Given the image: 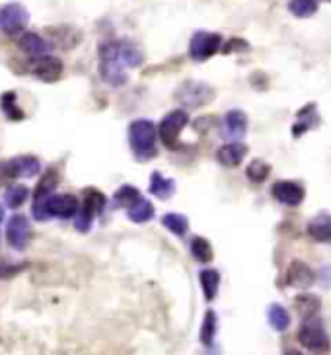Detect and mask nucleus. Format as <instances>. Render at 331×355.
I'll return each mask as SVG.
<instances>
[{
  "label": "nucleus",
  "instance_id": "26",
  "mask_svg": "<svg viewBox=\"0 0 331 355\" xmlns=\"http://www.w3.org/2000/svg\"><path fill=\"white\" fill-rule=\"evenodd\" d=\"M217 314H215V311H207V313H205V318H203V326H201V342H203V345H207V347L213 345L215 336H217Z\"/></svg>",
  "mask_w": 331,
  "mask_h": 355
},
{
  "label": "nucleus",
  "instance_id": "24",
  "mask_svg": "<svg viewBox=\"0 0 331 355\" xmlns=\"http://www.w3.org/2000/svg\"><path fill=\"white\" fill-rule=\"evenodd\" d=\"M174 189H176L174 180L166 178L164 174H160V172H154V174H152V178H150V191H152V196H156V198L160 199H168L174 193Z\"/></svg>",
  "mask_w": 331,
  "mask_h": 355
},
{
  "label": "nucleus",
  "instance_id": "27",
  "mask_svg": "<svg viewBox=\"0 0 331 355\" xmlns=\"http://www.w3.org/2000/svg\"><path fill=\"white\" fill-rule=\"evenodd\" d=\"M191 254H193V258L197 261H201V263H208V261L213 260V246H211V242L207 239H203V236H195L193 241H191Z\"/></svg>",
  "mask_w": 331,
  "mask_h": 355
},
{
  "label": "nucleus",
  "instance_id": "34",
  "mask_svg": "<svg viewBox=\"0 0 331 355\" xmlns=\"http://www.w3.org/2000/svg\"><path fill=\"white\" fill-rule=\"evenodd\" d=\"M285 355H304V354H301V352H296V349H289V352H287V354Z\"/></svg>",
  "mask_w": 331,
  "mask_h": 355
},
{
  "label": "nucleus",
  "instance_id": "29",
  "mask_svg": "<svg viewBox=\"0 0 331 355\" xmlns=\"http://www.w3.org/2000/svg\"><path fill=\"white\" fill-rule=\"evenodd\" d=\"M289 10L296 18H310L318 12V2L316 0H289Z\"/></svg>",
  "mask_w": 331,
  "mask_h": 355
},
{
  "label": "nucleus",
  "instance_id": "10",
  "mask_svg": "<svg viewBox=\"0 0 331 355\" xmlns=\"http://www.w3.org/2000/svg\"><path fill=\"white\" fill-rule=\"evenodd\" d=\"M6 242L12 250H26L31 242V225L24 215H14L6 225Z\"/></svg>",
  "mask_w": 331,
  "mask_h": 355
},
{
  "label": "nucleus",
  "instance_id": "17",
  "mask_svg": "<svg viewBox=\"0 0 331 355\" xmlns=\"http://www.w3.org/2000/svg\"><path fill=\"white\" fill-rule=\"evenodd\" d=\"M248 155V146L240 141H232V143H226L222 145L217 150V160L226 168H234L242 164V160Z\"/></svg>",
  "mask_w": 331,
  "mask_h": 355
},
{
  "label": "nucleus",
  "instance_id": "22",
  "mask_svg": "<svg viewBox=\"0 0 331 355\" xmlns=\"http://www.w3.org/2000/svg\"><path fill=\"white\" fill-rule=\"evenodd\" d=\"M294 309L298 311L301 316L310 318V316H316V314H318V311L321 309V301L316 295H312V293H302V295H298V297L294 299Z\"/></svg>",
  "mask_w": 331,
  "mask_h": 355
},
{
  "label": "nucleus",
  "instance_id": "19",
  "mask_svg": "<svg viewBox=\"0 0 331 355\" xmlns=\"http://www.w3.org/2000/svg\"><path fill=\"white\" fill-rule=\"evenodd\" d=\"M20 49L28 53L31 57H39V55H47L51 51V43L43 40L39 33H24L20 37Z\"/></svg>",
  "mask_w": 331,
  "mask_h": 355
},
{
  "label": "nucleus",
  "instance_id": "4",
  "mask_svg": "<svg viewBox=\"0 0 331 355\" xmlns=\"http://www.w3.org/2000/svg\"><path fill=\"white\" fill-rule=\"evenodd\" d=\"M189 123V114L186 110H174L166 115L164 119L158 125V137L162 141V145L170 150L179 148V135Z\"/></svg>",
  "mask_w": 331,
  "mask_h": 355
},
{
  "label": "nucleus",
  "instance_id": "12",
  "mask_svg": "<svg viewBox=\"0 0 331 355\" xmlns=\"http://www.w3.org/2000/svg\"><path fill=\"white\" fill-rule=\"evenodd\" d=\"M57 174L55 172H47L45 176L39 180L37 188L33 189V207H31V213H33V219L35 220H47L45 219V211H43V205L45 201L51 198L53 191L57 188Z\"/></svg>",
  "mask_w": 331,
  "mask_h": 355
},
{
  "label": "nucleus",
  "instance_id": "3",
  "mask_svg": "<svg viewBox=\"0 0 331 355\" xmlns=\"http://www.w3.org/2000/svg\"><path fill=\"white\" fill-rule=\"evenodd\" d=\"M298 342L314 354H325L330 349L331 342L323 320L318 316L306 318L298 328Z\"/></svg>",
  "mask_w": 331,
  "mask_h": 355
},
{
  "label": "nucleus",
  "instance_id": "13",
  "mask_svg": "<svg viewBox=\"0 0 331 355\" xmlns=\"http://www.w3.org/2000/svg\"><path fill=\"white\" fill-rule=\"evenodd\" d=\"M42 170V164L35 157L10 158L0 164V172L6 178H33Z\"/></svg>",
  "mask_w": 331,
  "mask_h": 355
},
{
  "label": "nucleus",
  "instance_id": "6",
  "mask_svg": "<svg viewBox=\"0 0 331 355\" xmlns=\"http://www.w3.org/2000/svg\"><path fill=\"white\" fill-rule=\"evenodd\" d=\"M213 98H215V90L205 83L187 80L176 90V100L187 107H201V105L208 104Z\"/></svg>",
  "mask_w": 331,
  "mask_h": 355
},
{
  "label": "nucleus",
  "instance_id": "20",
  "mask_svg": "<svg viewBox=\"0 0 331 355\" xmlns=\"http://www.w3.org/2000/svg\"><path fill=\"white\" fill-rule=\"evenodd\" d=\"M127 215H129V219L133 220V223L143 225V223H148V220L154 217V207H152V203L148 199L141 196L133 205L127 207Z\"/></svg>",
  "mask_w": 331,
  "mask_h": 355
},
{
  "label": "nucleus",
  "instance_id": "9",
  "mask_svg": "<svg viewBox=\"0 0 331 355\" xmlns=\"http://www.w3.org/2000/svg\"><path fill=\"white\" fill-rule=\"evenodd\" d=\"M78 207H80V201L71 193H61V196L53 193L51 198L45 201L43 211H45V219H51V217L71 219L78 213Z\"/></svg>",
  "mask_w": 331,
  "mask_h": 355
},
{
  "label": "nucleus",
  "instance_id": "5",
  "mask_svg": "<svg viewBox=\"0 0 331 355\" xmlns=\"http://www.w3.org/2000/svg\"><path fill=\"white\" fill-rule=\"evenodd\" d=\"M105 203H107V199L100 189H86L82 203L78 207V217H76V223H74L76 230L88 232L90 227H92V220L104 211Z\"/></svg>",
  "mask_w": 331,
  "mask_h": 355
},
{
  "label": "nucleus",
  "instance_id": "36",
  "mask_svg": "<svg viewBox=\"0 0 331 355\" xmlns=\"http://www.w3.org/2000/svg\"><path fill=\"white\" fill-rule=\"evenodd\" d=\"M330 2H331V0H330Z\"/></svg>",
  "mask_w": 331,
  "mask_h": 355
},
{
  "label": "nucleus",
  "instance_id": "8",
  "mask_svg": "<svg viewBox=\"0 0 331 355\" xmlns=\"http://www.w3.org/2000/svg\"><path fill=\"white\" fill-rule=\"evenodd\" d=\"M222 47V35L213 32H197L189 43V55L193 61H207Z\"/></svg>",
  "mask_w": 331,
  "mask_h": 355
},
{
  "label": "nucleus",
  "instance_id": "7",
  "mask_svg": "<svg viewBox=\"0 0 331 355\" xmlns=\"http://www.w3.org/2000/svg\"><path fill=\"white\" fill-rule=\"evenodd\" d=\"M30 21V14L26 6L18 2H8L0 8V30L6 35H18L26 30Z\"/></svg>",
  "mask_w": 331,
  "mask_h": 355
},
{
  "label": "nucleus",
  "instance_id": "21",
  "mask_svg": "<svg viewBox=\"0 0 331 355\" xmlns=\"http://www.w3.org/2000/svg\"><path fill=\"white\" fill-rule=\"evenodd\" d=\"M199 282H201V287H203V293H205V299L207 301H215L218 295V289H220V273L213 268L208 270H203L199 273Z\"/></svg>",
  "mask_w": 331,
  "mask_h": 355
},
{
  "label": "nucleus",
  "instance_id": "35",
  "mask_svg": "<svg viewBox=\"0 0 331 355\" xmlns=\"http://www.w3.org/2000/svg\"><path fill=\"white\" fill-rule=\"evenodd\" d=\"M2 219H4V209H2V205H0V225H2Z\"/></svg>",
  "mask_w": 331,
  "mask_h": 355
},
{
  "label": "nucleus",
  "instance_id": "1",
  "mask_svg": "<svg viewBox=\"0 0 331 355\" xmlns=\"http://www.w3.org/2000/svg\"><path fill=\"white\" fill-rule=\"evenodd\" d=\"M143 51L133 42H107L100 47V73L111 86H123L127 83V69L143 63Z\"/></svg>",
  "mask_w": 331,
  "mask_h": 355
},
{
  "label": "nucleus",
  "instance_id": "11",
  "mask_svg": "<svg viewBox=\"0 0 331 355\" xmlns=\"http://www.w3.org/2000/svg\"><path fill=\"white\" fill-rule=\"evenodd\" d=\"M31 74L35 78H39L43 83H57L62 76V63L61 59L53 57V55H39L33 57L31 61Z\"/></svg>",
  "mask_w": 331,
  "mask_h": 355
},
{
  "label": "nucleus",
  "instance_id": "14",
  "mask_svg": "<svg viewBox=\"0 0 331 355\" xmlns=\"http://www.w3.org/2000/svg\"><path fill=\"white\" fill-rule=\"evenodd\" d=\"M273 198L277 199L283 205H289V207H296L304 201V189L296 184V182H290V180H280L273 186Z\"/></svg>",
  "mask_w": 331,
  "mask_h": 355
},
{
  "label": "nucleus",
  "instance_id": "16",
  "mask_svg": "<svg viewBox=\"0 0 331 355\" xmlns=\"http://www.w3.org/2000/svg\"><path fill=\"white\" fill-rule=\"evenodd\" d=\"M222 135L232 141H238L248 133V115L242 110H230L224 115V123H222Z\"/></svg>",
  "mask_w": 331,
  "mask_h": 355
},
{
  "label": "nucleus",
  "instance_id": "31",
  "mask_svg": "<svg viewBox=\"0 0 331 355\" xmlns=\"http://www.w3.org/2000/svg\"><path fill=\"white\" fill-rule=\"evenodd\" d=\"M28 199V188L26 186H12L4 193V201L10 209H18L24 205V201Z\"/></svg>",
  "mask_w": 331,
  "mask_h": 355
},
{
  "label": "nucleus",
  "instance_id": "25",
  "mask_svg": "<svg viewBox=\"0 0 331 355\" xmlns=\"http://www.w3.org/2000/svg\"><path fill=\"white\" fill-rule=\"evenodd\" d=\"M162 225H164L166 229L170 230L172 234H176V236H186L187 229H189V220L184 215H179V213H166L164 217H162Z\"/></svg>",
  "mask_w": 331,
  "mask_h": 355
},
{
  "label": "nucleus",
  "instance_id": "18",
  "mask_svg": "<svg viewBox=\"0 0 331 355\" xmlns=\"http://www.w3.org/2000/svg\"><path fill=\"white\" fill-rule=\"evenodd\" d=\"M308 234L312 241L321 242V244H331V215L330 213H320L310 220L308 225Z\"/></svg>",
  "mask_w": 331,
  "mask_h": 355
},
{
  "label": "nucleus",
  "instance_id": "33",
  "mask_svg": "<svg viewBox=\"0 0 331 355\" xmlns=\"http://www.w3.org/2000/svg\"><path fill=\"white\" fill-rule=\"evenodd\" d=\"M28 268V263H10V261L0 260V279H10Z\"/></svg>",
  "mask_w": 331,
  "mask_h": 355
},
{
  "label": "nucleus",
  "instance_id": "23",
  "mask_svg": "<svg viewBox=\"0 0 331 355\" xmlns=\"http://www.w3.org/2000/svg\"><path fill=\"white\" fill-rule=\"evenodd\" d=\"M267 320H269L271 328H275L277 332H285L290 326V314L283 304L273 303L267 309Z\"/></svg>",
  "mask_w": 331,
  "mask_h": 355
},
{
  "label": "nucleus",
  "instance_id": "30",
  "mask_svg": "<svg viewBox=\"0 0 331 355\" xmlns=\"http://www.w3.org/2000/svg\"><path fill=\"white\" fill-rule=\"evenodd\" d=\"M0 104H2V112L6 114L8 119H12V121L24 119V112L18 107V98H16L14 92H6V94L2 96V102Z\"/></svg>",
  "mask_w": 331,
  "mask_h": 355
},
{
  "label": "nucleus",
  "instance_id": "15",
  "mask_svg": "<svg viewBox=\"0 0 331 355\" xmlns=\"http://www.w3.org/2000/svg\"><path fill=\"white\" fill-rule=\"evenodd\" d=\"M316 282V273L312 270L306 261L294 260L289 266L287 272V285L289 287H296V289H308Z\"/></svg>",
  "mask_w": 331,
  "mask_h": 355
},
{
  "label": "nucleus",
  "instance_id": "32",
  "mask_svg": "<svg viewBox=\"0 0 331 355\" xmlns=\"http://www.w3.org/2000/svg\"><path fill=\"white\" fill-rule=\"evenodd\" d=\"M138 198H141L138 189L133 188V186H123V188L115 193V203L127 209V207H129V205H133Z\"/></svg>",
  "mask_w": 331,
  "mask_h": 355
},
{
  "label": "nucleus",
  "instance_id": "28",
  "mask_svg": "<svg viewBox=\"0 0 331 355\" xmlns=\"http://www.w3.org/2000/svg\"><path fill=\"white\" fill-rule=\"evenodd\" d=\"M271 174V166L265 162V160H261V158H256V160H251L246 168V176L251 182H256V184H261V182H265L267 176Z\"/></svg>",
  "mask_w": 331,
  "mask_h": 355
},
{
  "label": "nucleus",
  "instance_id": "2",
  "mask_svg": "<svg viewBox=\"0 0 331 355\" xmlns=\"http://www.w3.org/2000/svg\"><path fill=\"white\" fill-rule=\"evenodd\" d=\"M158 129L150 119H135L129 125V145L138 160H150L156 157Z\"/></svg>",
  "mask_w": 331,
  "mask_h": 355
}]
</instances>
